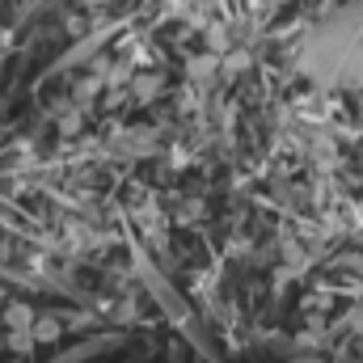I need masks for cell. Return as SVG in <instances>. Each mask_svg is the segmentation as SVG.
I'll return each instance as SVG.
<instances>
[{
  "label": "cell",
  "instance_id": "6da1fadb",
  "mask_svg": "<svg viewBox=\"0 0 363 363\" xmlns=\"http://www.w3.org/2000/svg\"><path fill=\"white\" fill-rule=\"evenodd\" d=\"M0 321L9 325V334H34V325H38V313H34L26 300H13V304H4Z\"/></svg>",
  "mask_w": 363,
  "mask_h": 363
},
{
  "label": "cell",
  "instance_id": "7a4b0ae2",
  "mask_svg": "<svg viewBox=\"0 0 363 363\" xmlns=\"http://www.w3.org/2000/svg\"><path fill=\"white\" fill-rule=\"evenodd\" d=\"M68 330L64 313H38V325H34V342H60Z\"/></svg>",
  "mask_w": 363,
  "mask_h": 363
}]
</instances>
